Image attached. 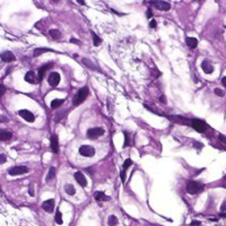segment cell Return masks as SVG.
Masks as SVG:
<instances>
[{
	"mask_svg": "<svg viewBox=\"0 0 226 226\" xmlns=\"http://www.w3.org/2000/svg\"><path fill=\"white\" fill-rule=\"evenodd\" d=\"M88 94H90V90H88V87H87V86L81 87V88L77 92V94L74 96V99H72V104H74L75 106L80 105V104L84 102L85 99H87Z\"/></svg>",
	"mask_w": 226,
	"mask_h": 226,
	"instance_id": "1",
	"label": "cell"
},
{
	"mask_svg": "<svg viewBox=\"0 0 226 226\" xmlns=\"http://www.w3.org/2000/svg\"><path fill=\"white\" fill-rule=\"evenodd\" d=\"M203 191V185L197 181H189L187 184V192L189 194H197Z\"/></svg>",
	"mask_w": 226,
	"mask_h": 226,
	"instance_id": "2",
	"label": "cell"
},
{
	"mask_svg": "<svg viewBox=\"0 0 226 226\" xmlns=\"http://www.w3.org/2000/svg\"><path fill=\"white\" fill-rule=\"evenodd\" d=\"M79 154L84 157H93L95 155V148L90 145H83L79 147Z\"/></svg>",
	"mask_w": 226,
	"mask_h": 226,
	"instance_id": "3",
	"label": "cell"
},
{
	"mask_svg": "<svg viewBox=\"0 0 226 226\" xmlns=\"http://www.w3.org/2000/svg\"><path fill=\"white\" fill-rule=\"evenodd\" d=\"M149 5L160 11H167L171 9V5L167 1H149Z\"/></svg>",
	"mask_w": 226,
	"mask_h": 226,
	"instance_id": "4",
	"label": "cell"
},
{
	"mask_svg": "<svg viewBox=\"0 0 226 226\" xmlns=\"http://www.w3.org/2000/svg\"><path fill=\"white\" fill-rule=\"evenodd\" d=\"M28 171L29 170L26 166H14V167L8 170V174L13 175V176H15V175H23L28 173Z\"/></svg>",
	"mask_w": 226,
	"mask_h": 226,
	"instance_id": "5",
	"label": "cell"
},
{
	"mask_svg": "<svg viewBox=\"0 0 226 226\" xmlns=\"http://www.w3.org/2000/svg\"><path fill=\"white\" fill-rule=\"evenodd\" d=\"M103 133H104V130L99 127L90 128V129L87 130V136H88L90 139H96V138H99V136H102Z\"/></svg>",
	"mask_w": 226,
	"mask_h": 226,
	"instance_id": "6",
	"label": "cell"
},
{
	"mask_svg": "<svg viewBox=\"0 0 226 226\" xmlns=\"http://www.w3.org/2000/svg\"><path fill=\"white\" fill-rule=\"evenodd\" d=\"M47 83L52 87H56L60 83V74L59 72H51L47 78Z\"/></svg>",
	"mask_w": 226,
	"mask_h": 226,
	"instance_id": "7",
	"label": "cell"
},
{
	"mask_svg": "<svg viewBox=\"0 0 226 226\" xmlns=\"http://www.w3.org/2000/svg\"><path fill=\"white\" fill-rule=\"evenodd\" d=\"M53 66V63H47V65H44V66H42L41 68H38V83L40 81H42L43 78H44V75L47 72V70L51 68V67Z\"/></svg>",
	"mask_w": 226,
	"mask_h": 226,
	"instance_id": "8",
	"label": "cell"
},
{
	"mask_svg": "<svg viewBox=\"0 0 226 226\" xmlns=\"http://www.w3.org/2000/svg\"><path fill=\"white\" fill-rule=\"evenodd\" d=\"M18 114L27 122H34V120H35L34 114L32 112H29L28 110H20V111H18Z\"/></svg>",
	"mask_w": 226,
	"mask_h": 226,
	"instance_id": "9",
	"label": "cell"
},
{
	"mask_svg": "<svg viewBox=\"0 0 226 226\" xmlns=\"http://www.w3.org/2000/svg\"><path fill=\"white\" fill-rule=\"evenodd\" d=\"M42 208L44 212H52L54 210V199H47L42 203Z\"/></svg>",
	"mask_w": 226,
	"mask_h": 226,
	"instance_id": "10",
	"label": "cell"
},
{
	"mask_svg": "<svg viewBox=\"0 0 226 226\" xmlns=\"http://www.w3.org/2000/svg\"><path fill=\"white\" fill-rule=\"evenodd\" d=\"M201 69L203 70V72H205V74L209 75V74H212V71H214V67H212V62L209 61V60L205 59V60L201 62Z\"/></svg>",
	"mask_w": 226,
	"mask_h": 226,
	"instance_id": "11",
	"label": "cell"
},
{
	"mask_svg": "<svg viewBox=\"0 0 226 226\" xmlns=\"http://www.w3.org/2000/svg\"><path fill=\"white\" fill-rule=\"evenodd\" d=\"M75 179H76V181L78 182V184H79L80 187L85 188V187L87 185V180H86V178H85L84 173H81L80 171H78V172H76L75 173Z\"/></svg>",
	"mask_w": 226,
	"mask_h": 226,
	"instance_id": "12",
	"label": "cell"
},
{
	"mask_svg": "<svg viewBox=\"0 0 226 226\" xmlns=\"http://www.w3.org/2000/svg\"><path fill=\"white\" fill-rule=\"evenodd\" d=\"M0 58H1V60L4 62H13L15 61V56L13 54V52L10 51H5L2 52L1 54H0Z\"/></svg>",
	"mask_w": 226,
	"mask_h": 226,
	"instance_id": "13",
	"label": "cell"
},
{
	"mask_svg": "<svg viewBox=\"0 0 226 226\" xmlns=\"http://www.w3.org/2000/svg\"><path fill=\"white\" fill-rule=\"evenodd\" d=\"M25 81H27V83H29V84H38V78H36V76H35V72L34 71H28V72H26V75H25Z\"/></svg>",
	"mask_w": 226,
	"mask_h": 226,
	"instance_id": "14",
	"label": "cell"
},
{
	"mask_svg": "<svg viewBox=\"0 0 226 226\" xmlns=\"http://www.w3.org/2000/svg\"><path fill=\"white\" fill-rule=\"evenodd\" d=\"M51 149L53 153L59 151V138H58V135H56V133L51 136Z\"/></svg>",
	"mask_w": 226,
	"mask_h": 226,
	"instance_id": "15",
	"label": "cell"
},
{
	"mask_svg": "<svg viewBox=\"0 0 226 226\" xmlns=\"http://www.w3.org/2000/svg\"><path fill=\"white\" fill-rule=\"evenodd\" d=\"M13 137V133L10 131H7V130H1L0 129V140L1 141H8L11 139Z\"/></svg>",
	"mask_w": 226,
	"mask_h": 226,
	"instance_id": "16",
	"label": "cell"
},
{
	"mask_svg": "<svg viewBox=\"0 0 226 226\" xmlns=\"http://www.w3.org/2000/svg\"><path fill=\"white\" fill-rule=\"evenodd\" d=\"M94 197L97 201H108V200L111 199V198L108 197V196H106L104 192H102V191H96L94 194Z\"/></svg>",
	"mask_w": 226,
	"mask_h": 226,
	"instance_id": "17",
	"label": "cell"
},
{
	"mask_svg": "<svg viewBox=\"0 0 226 226\" xmlns=\"http://www.w3.org/2000/svg\"><path fill=\"white\" fill-rule=\"evenodd\" d=\"M185 43L190 49H196L198 45V40L196 38H185Z\"/></svg>",
	"mask_w": 226,
	"mask_h": 226,
	"instance_id": "18",
	"label": "cell"
},
{
	"mask_svg": "<svg viewBox=\"0 0 226 226\" xmlns=\"http://www.w3.org/2000/svg\"><path fill=\"white\" fill-rule=\"evenodd\" d=\"M56 178V167H50V170H49V173H47V178H45V180H47V182H50V181H52V180Z\"/></svg>",
	"mask_w": 226,
	"mask_h": 226,
	"instance_id": "19",
	"label": "cell"
},
{
	"mask_svg": "<svg viewBox=\"0 0 226 226\" xmlns=\"http://www.w3.org/2000/svg\"><path fill=\"white\" fill-rule=\"evenodd\" d=\"M63 103H65V99H53V101L51 102V108H59Z\"/></svg>",
	"mask_w": 226,
	"mask_h": 226,
	"instance_id": "20",
	"label": "cell"
},
{
	"mask_svg": "<svg viewBox=\"0 0 226 226\" xmlns=\"http://www.w3.org/2000/svg\"><path fill=\"white\" fill-rule=\"evenodd\" d=\"M50 36L53 40H60L62 38V34L58 29H50Z\"/></svg>",
	"mask_w": 226,
	"mask_h": 226,
	"instance_id": "21",
	"label": "cell"
},
{
	"mask_svg": "<svg viewBox=\"0 0 226 226\" xmlns=\"http://www.w3.org/2000/svg\"><path fill=\"white\" fill-rule=\"evenodd\" d=\"M65 190H66L67 194H69V196H74L76 193V189L72 184H69V183L66 184V185H65Z\"/></svg>",
	"mask_w": 226,
	"mask_h": 226,
	"instance_id": "22",
	"label": "cell"
},
{
	"mask_svg": "<svg viewBox=\"0 0 226 226\" xmlns=\"http://www.w3.org/2000/svg\"><path fill=\"white\" fill-rule=\"evenodd\" d=\"M49 51H52V50H50V49H47V47H38V49H35V50H34L33 56L36 58V56H41L42 53H45V52H49Z\"/></svg>",
	"mask_w": 226,
	"mask_h": 226,
	"instance_id": "23",
	"label": "cell"
},
{
	"mask_svg": "<svg viewBox=\"0 0 226 226\" xmlns=\"http://www.w3.org/2000/svg\"><path fill=\"white\" fill-rule=\"evenodd\" d=\"M118 217L114 216V215H111V216H108V226H115L117 224H118Z\"/></svg>",
	"mask_w": 226,
	"mask_h": 226,
	"instance_id": "24",
	"label": "cell"
},
{
	"mask_svg": "<svg viewBox=\"0 0 226 226\" xmlns=\"http://www.w3.org/2000/svg\"><path fill=\"white\" fill-rule=\"evenodd\" d=\"M81 62H83L86 67H88L90 69H96V68H95V66L93 65V62L90 61V60H88V59H86V58H84V59L81 60Z\"/></svg>",
	"mask_w": 226,
	"mask_h": 226,
	"instance_id": "25",
	"label": "cell"
},
{
	"mask_svg": "<svg viewBox=\"0 0 226 226\" xmlns=\"http://www.w3.org/2000/svg\"><path fill=\"white\" fill-rule=\"evenodd\" d=\"M92 38H93V40H94V47H99V44L102 43V40H101V38H99L94 32H92Z\"/></svg>",
	"mask_w": 226,
	"mask_h": 226,
	"instance_id": "26",
	"label": "cell"
},
{
	"mask_svg": "<svg viewBox=\"0 0 226 226\" xmlns=\"http://www.w3.org/2000/svg\"><path fill=\"white\" fill-rule=\"evenodd\" d=\"M54 221H56V224H59V225H61L62 223H63V221H62V215L60 212H58L56 214V216H54Z\"/></svg>",
	"mask_w": 226,
	"mask_h": 226,
	"instance_id": "27",
	"label": "cell"
},
{
	"mask_svg": "<svg viewBox=\"0 0 226 226\" xmlns=\"http://www.w3.org/2000/svg\"><path fill=\"white\" fill-rule=\"evenodd\" d=\"M132 165V160H130V158H127V160H124V163H123L122 167H123V171H126V170L129 167V166H131Z\"/></svg>",
	"mask_w": 226,
	"mask_h": 226,
	"instance_id": "28",
	"label": "cell"
},
{
	"mask_svg": "<svg viewBox=\"0 0 226 226\" xmlns=\"http://www.w3.org/2000/svg\"><path fill=\"white\" fill-rule=\"evenodd\" d=\"M214 92H215V94H216L217 96H221V97H223V96L225 95V94H224V92H223L221 88H215V90H214Z\"/></svg>",
	"mask_w": 226,
	"mask_h": 226,
	"instance_id": "29",
	"label": "cell"
},
{
	"mask_svg": "<svg viewBox=\"0 0 226 226\" xmlns=\"http://www.w3.org/2000/svg\"><path fill=\"white\" fill-rule=\"evenodd\" d=\"M7 160V156L5 154H0V164H4Z\"/></svg>",
	"mask_w": 226,
	"mask_h": 226,
	"instance_id": "30",
	"label": "cell"
},
{
	"mask_svg": "<svg viewBox=\"0 0 226 226\" xmlns=\"http://www.w3.org/2000/svg\"><path fill=\"white\" fill-rule=\"evenodd\" d=\"M218 139H219V140H221V142L226 146V137L224 136V135H221H221H218Z\"/></svg>",
	"mask_w": 226,
	"mask_h": 226,
	"instance_id": "31",
	"label": "cell"
},
{
	"mask_svg": "<svg viewBox=\"0 0 226 226\" xmlns=\"http://www.w3.org/2000/svg\"><path fill=\"white\" fill-rule=\"evenodd\" d=\"M149 27H151V28H156V27H157V23H156L155 19H151V22H149Z\"/></svg>",
	"mask_w": 226,
	"mask_h": 226,
	"instance_id": "32",
	"label": "cell"
},
{
	"mask_svg": "<svg viewBox=\"0 0 226 226\" xmlns=\"http://www.w3.org/2000/svg\"><path fill=\"white\" fill-rule=\"evenodd\" d=\"M5 93H6V87L2 84H0V96H2Z\"/></svg>",
	"mask_w": 226,
	"mask_h": 226,
	"instance_id": "33",
	"label": "cell"
},
{
	"mask_svg": "<svg viewBox=\"0 0 226 226\" xmlns=\"http://www.w3.org/2000/svg\"><path fill=\"white\" fill-rule=\"evenodd\" d=\"M124 139H126V141H124V145H123V147H124V148H127V147L129 146V144H128V140H129V136H128V133H124Z\"/></svg>",
	"mask_w": 226,
	"mask_h": 226,
	"instance_id": "34",
	"label": "cell"
},
{
	"mask_svg": "<svg viewBox=\"0 0 226 226\" xmlns=\"http://www.w3.org/2000/svg\"><path fill=\"white\" fill-rule=\"evenodd\" d=\"M70 42L71 43H75V44H78V45H80V44H81V42H80L79 40H77V38H70Z\"/></svg>",
	"mask_w": 226,
	"mask_h": 226,
	"instance_id": "35",
	"label": "cell"
},
{
	"mask_svg": "<svg viewBox=\"0 0 226 226\" xmlns=\"http://www.w3.org/2000/svg\"><path fill=\"white\" fill-rule=\"evenodd\" d=\"M121 181H122L123 184L126 183V172H124V171L121 172Z\"/></svg>",
	"mask_w": 226,
	"mask_h": 226,
	"instance_id": "36",
	"label": "cell"
},
{
	"mask_svg": "<svg viewBox=\"0 0 226 226\" xmlns=\"http://www.w3.org/2000/svg\"><path fill=\"white\" fill-rule=\"evenodd\" d=\"M190 225H191V226H200V225H201V223H200L199 221H192Z\"/></svg>",
	"mask_w": 226,
	"mask_h": 226,
	"instance_id": "37",
	"label": "cell"
},
{
	"mask_svg": "<svg viewBox=\"0 0 226 226\" xmlns=\"http://www.w3.org/2000/svg\"><path fill=\"white\" fill-rule=\"evenodd\" d=\"M151 16H153L151 9H148V10H147V18H151Z\"/></svg>",
	"mask_w": 226,
	"mask_h": 226,
	"instance_id": "38",
	"label": "cell"
},
{
	"mask_svg": "<svg viewBox=\"0 0 226 226\" xmlns=\"http://www.w3.org/2000/svg\"><path fill=\"white\" fill-rule=\"evenodd\" d=\"M0 122H8V119L6 117H0Z\"/></svg>",
	"mask_w": 226,
	"mask_h": 226,
	"instance_id": "39",
	"label": "cell"
},
{
	"mask_svg": "<svg viewBox=\"0 0 226 226\" xmlns=\"http://www.w3.org/2000/svg\"><path fill=\"white\" fill-rule=\"evenodd\" d=\"M221 84H223V86H224V87H226V76H225V77H223V79H221Z\"/></svg>",
	"mask_w": 226,
	"mask_h": 226,
	"instance_id": "40",
	"label": "cell"
},
{
	"mask_svg": "<svg viewBox=\"0 0 226 226\" xmlns=\"http://www.w3.org/2000/svg\"><path fill=\"white\" fill-rule=\"evenodd\" d=\"M160 102H162V103H166V97H165L164 95L160 96Z\"/></svg>",
	"mask_w": 226,
	"mask_h": 226,
	"instance_id": "41",
	"label": "cell"
},
{
	"mask_svg": "<svg viewBox=\"0 0 226 226\" xmlns=\"http://www.w3.org/2000/svg\"><path fill=\"white\" fill-rule=\"evenodd\" d=\"M28 193H29L31 196H34V191H33V188H32V187L28 189Z\"/></svg>",
	"mask_w": 226,
	"mask_h": 226,
	"instance_id": "42",
	"label": "cell"
},
{
	"mask_svg": "<svg viewBox=\"0 0 226 226\" xmlns=\"http://www.w3.org/2000/svg\"><path fill=\"white\" fill-rule=\"evenodd\" d=\"M78 4H80V5H85V2H84V1H80V0H79V1H78Z\"/></svg>",
	"mask_w": 226,
	"mask_h": 226,
	"instance_id": "43",
	"label": "cell"
},
{
	"mask_svg": "<svg viewBox=\"0 0 226 226\" xmlns=\"http://www.w3.org/2000/svg\"><path fill=\"white\" fill-rule=\"evenodd\" d=\"M0 192H1V190H0Z\"/></svg>",
	"mask_w": 226,
	"mask_h": 226,
	"instance_id": "44",
	"label": "cell"
}]
</instances>
